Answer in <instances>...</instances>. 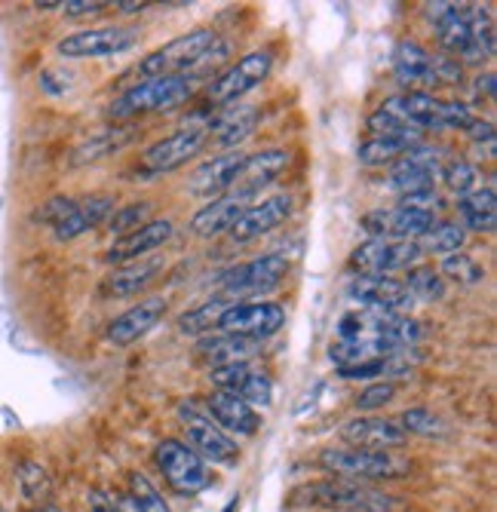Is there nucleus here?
<instances>
[{
    "label": "nucleus",
    "instance_id": "30",
    "mask_svg": "<svg viewBox=\"0 0 497 512\" xmlns=\"http://www.w3.org/2000/svg\"><path fill=\"white\" fill-rule=\"evenodd\" d=\"M461 218H464V230H479V234H494L497 227V197L494 188H476L473 194L461 197L458 203Z\"/></svg>",
    "mask_w": 497,
    "mask_h": 512
},
{
    "label": "nucleus",
    "instance_id": "26",
    "mask_svg": "<svg viewBox=\"0 0 497 512\" xmlns=\"http://www.w3.org/2000/svg\"><path fill=\"white\" fill-rule=\"evenodd\" d=\"M258 108L252 105H240L234 111H224L218 120L209 123V138L206 145H218V148H237L240 142H246V138L255 132L258 126Z\"/></svg>",
    "mask_w": 497,
    "mask_h": 512
},
{
    "label": "nucleus",
    "instance_id": "39",
    "mask_svg": "<svg viewBox=\"0 0 497 512\" xmlns=\"http://www.w3.org/2000/svg\"><path fill=\"white\" fill-rule=\"evenodd\" d=\"M129 497L139 512H172L169 503L160 497V491L151 485L145 473H129Z\"/></svg>",
    "mask_w": 497,
    "mask_h": 512
},
{
    "label": "nucleus",
    "instance_id": "50",
    "mask_svg": "<svg viewBox=\"0 0 497 512\" xmlns=\"http://www.w3.org/2000/svg\"><path fill=\"white\" fill-rule=\"evenodd\" d=\"M476 96H485V99H494V74H485V77H476Z\"/></svg>",
    "mask_w": 497,
    "mask_h": 512
},
{
    "label": "nucleus",
    "instance_id": "47",
    "mask_svg": "<svg viewBox=\"0 0 497 512\" xmlns=\"http://www.w3.org/2000/svg\"><path fill=\"white\" fill-rule=\"evenodd\" d=\"M464 80V68L458 59L451 56H433V83H461Z\"/></svg>",
    "mask_w": 497,
    "mask_h": 512
},
{
    "label": "nucleus",
    "instance_id": "32",
    "mask_svg": "<svg viewBox=\"0 0 497 512\" xmlns=\"http://www.w3.org/2000/svg\"><path fill=\"white\" fill-rule=\"evenodd\" d=\"M421 255H455L464 249L467 243V230L464 224H455V221H442V224H433L421 240H415Z\"/></svg>",
    "mask_w": 497,
    "mask_h": 512
},
{
    "label": "nucleus",
    "instance_id": "43",
    "mask_svg": "<svg viewBox=\"0 0 497 512\" xmlns=\"http://www.w3.org/2000/svg\"><path fill=\"white\" fill-rule=\"evenodd\" d=\"M243 402H249L252 408H267L270 402H274V384H270V378L264 375V371H255L252 368V375L246 378V384L240 387V393H237Z\"/></svg>",
    "mask_w": 497,
    "mask_h": 512
},
{
    "label": "nucleus",
    "instance_id": "42",
    "mask_svg": "<svg viewBox=\"0 0 497 512\" xmlns=\"http://www.w3.org/2000/svg\"><path fill=\"white\" fill-rule=\"evenodd\" d=\"M252 375V365L249 362H231V365H218L209 371V381L224 390V393H240V387L246 384V378Z\"/></svg>",
    "mask_w": 497,
    "mask_h": 512
},
{
    "label": "nucleus",
    "instance_id": "11",
    "mask_svg": "<svg viewBox=\"0 0 497 512\" xmlns=\"http://www.w3.org/2000/svg\"><path fill=\"white\" fill-rule=\"evenodd\" d=\"M289 273V261L283 255H261L252 258L240 267H234L231 273H224L221 279V298H249V295H261L270 292L274 286H280Z\"/></svg>",
    "mask_w": 497,
    "mask_h": 512
},
{
    "label": "nucleus",
    "instance_id": "51",
    "mask_svg": "<svg viewBox=\"0 0 497 512\" xmlns=\"http://www.w3.org/2000/svg\"><path fill=\"white\" fill-rule=\"evenodd\" d=\"M111 512H139V509H135L129 494H120V497H111Z\"/></svg>",
    "mask_w": 497,
    "mask_h": 512
},
{
    "label": "nucleus",
    "instance_id": "6",
    "mask_svg": "<svg viewBox=\"0 0 497 512\" xmlns=\"http://www.w3.org/2000/svg\"><path fill=\"white\" fill-rule=\"evenodd\" d=\"M270 68H274V56H270L267 50L246 53L237 65H231L228 71H221L209 83L206 105L209 108H228L231 102L243 99L246 92H252L255 86H261L270 77Z\"/></svg>",
    "mask_w": 497,
    "mask_h": 512
},
{
    "label": "nucleus",
    "instance_id": "5",
    "mask_svg": "<svg viewBox=\"0 0 497 512\" xmlns=\"http://www.w3.org/2000/svg\"><path fill=\"white\" fill-rule=\"evenodd\" d=\"M154 460H157V467H160L166 485L175 494L194 497V494H200L209 485V467H206V460L194 448H188L185 442L163 439L154 448Z\"/></svg>",
    "mask_w": 497,
    "mask_h": 512
},
{
    "label": "nucleus",
    "instance_id": "22",
    "mask_svg": "<svg viewBox=\"0 0 497 512\" xmlns=\"http://www.w3.org/2000/svg\"><path fill=\"white\" fill-rule=\"evenodd\" d=\"M243 160H246V154H240V151H228V154H218V157L206 160L203 166H197L191 172L188 191L194 197H218L221 191H231Z\"/></svg>",
    "mask_w": 497,
    "mask_h": 512
},
{
    "label": "nucleus",
    "instance_id": "17",
    "mask_svg": "<svg viewBox=\"0 0 497 512\" xmlns=\"http://www.w3.org/2000/svg\"><path fill=\"white\" fill-rule=\"evenodd\" d=\"M292 163V151L286 148H270V151H258V154H246L234 184H231V194L252 200L261 188H267L286 166Z\"/></svg>",
    "mask_w": 497,
    "mask_h": 512
},
{
    "label": "nucleus",
    "instance_id": "29",
    "mask_svg": "<svg viewBox=\"0 0 497 512\" xmlns=\"http://www.w3.org/2000/svg\"><path fill=\"white\" fill-rule=\"evenodd\" d=\"M129 138H132V129L129 126H108L102 129L99 135L93 138H86L83 145H77L68 157L71 166H89V163H96V160H105L108 154L120 151L123 145H129Z\"/></svg>",
    "mask_w": 497,
    "mask_h": 512
},
{
    "label": "nucleus",
    "instance_id": "9",
    "mask_svg": "<svg viewBox=\"0 0 497 512\" xmlns=\"http://www.w3.org/2000/svg\"><path fill=\"white\" fill-rule=\"evenodd\" d=\"M421 258L415 240H366L359 243L350 255V267L356 276H387L396 270H412Z\"/></svg>",
    "mask_w": 497,
    "mask_h": 512
},
{
    "label": "nucleus",
    "instance_id": "23",
    "mask_svg": "<svg viewBox=\"0 0 497 512\" xmlns=\"http://www.w3.org/2000/svg\"><path fill=\"white\" fill-rule=\"evenodd\" d=\"M249 209V200L237 197V194H224V197H215L209 206H203L194 218H191V230L203 240H212V237H221L228 234V230L237 224V218Z\"/></svg>",
    "mask_w": 497,
    "mask_h": 512
},
{
    "label": "nucleus",
    "instance_id": "24",
    "mask_svg": "<svg viewBox=\"0 0 497 512\" xmlns=\"http://www.w3.org/2000/svg\"><path fill=\"white\" fill-rule=\"evenodd\" d=\"M114 212V200L108 194H96V197H86L80 203L71 206V212L53 227L56 230V240L68 243V240H77L86 230H93L99 224H105Z\"/></svg>",
    "mask_w": 497,
    "mask_h": 512
},
{
    "label": "nucleus",
    "instance_id": "48",
    "mask_svg": "<svg viewBox=\"0 0 497 512\" xmlns=\"http://www.w3.org/2000/svg\"><path fill=\"white\" fill-rule=\"evenodd\" d=\"M114 4H105V0H62V13L71 19H86V16H99Z\"/></svg>",
    "mask_w": 497,
    "mask_h": 512
},
{
    "label": "nucleus",
    "instance_id": "18",
    "mask_svg": "<svg viewBox=\"0 0 497 512\" xmlns=\"http://www.w3.org/2000/svg\"><path fill=\"white\" fill-rule=\"evenodd\" d=\"M175 234V224L169 218H151L145 227L132 230V234L120 237L111 249H108V264H129V261H139L154 255L157 249H163Z\"/></svg>",
    "mask_w": 497,
    "mask_h": 512
},
{
    "label": "nucleus",
    "instance_id": "53",
    "mask_svg": "<svg viewBox=\"0 0 497 512\" xmlns=\"http://www.w3.org/2000/svg\"><path fill=\"white\" fill-rule=\"evenodd\" d=\"M34 512H62L59 506H53V503H47V506H37Z\"/></svg>",
    "mask_w": 497,
    "mask_h": 512
},
{
    "label": "nucleus",
    "instance_id": "46",
    "mask_svg": "<svg viewBox=\"0 0 497 512\" xmlns=\"http://www.w3.org/2000/svg\"><path fill=\"white\" fill-rule=\"evenodd\" d=\"M71 206H74V200H68V197H53V200H47V203H43V206L34 212V221L56 227V224L71 212Z\"/></svg>",
    "mask_w": 497,
    "mask_h": 512
},
{
    "label": "nucleus",
    "instance_id": "41",
    "mask_svg": "<svg viewBox=\"0 0 497 512\" xmlns=\"http://www.w3.org/2000/svg\"><path fill=\"white\" fill-rule=\"evenodd\" d=\"M442 273L448 279H455L458 286H479L482 279H485V270L464 252H455V255H448L442 261Z\"/></svg>",
    "mask_w": 497,
    "mask_h": 512
},
{
    "label": "nucleus",
    "instance_id": "27",
    "mask_svg": "<svg viewBox=\"0 0 497 512\" xmlns=\"http://www.w3.org/2000/svg\"><path fill=\"white\" fill-rule=\"evenodd\" d=\"M163 270V261L160 258H139V261H129V264H123L120 270H114L108 279H105V292L108 295H114V298H129V295H139V292H145L154 279H157V273Z\"/></svg>",
    "mask_w": 497,
    "mask_h": 512
},
{
    "label": "nucleus",
    "instance_id": "2",
    "mask_svg": "<svg viewBox=\"0 0 497 512\" xmlns=\"http://www.w3.org/2000/svg\"><path fill=\"white\" fill-rule=\"evenodd\" d=\"M292 503L335 509V512H393L396 509V500L390 494L375 491L363 482H350V479L310 482L292 494Z\"/></svg>",
    "mask_w": 497,
    "mask_h": 512
},
{
    "label": "nucleus",
    "instance_id": "15",
    "mask_svg": "<svg viewBox=\"0 0 497 512\" xmlns=\"http://www.w3.org/2000/svg\"><path fill=\"white\" fill-rule=\"evenodd\" d=\"M347 298L359 307H375L396 316H405L415 304L405 283L390 276H353L347 283Z\"/></svg>",
    "mask_w": 497,
    "mask_h": 512
},
{
    "label": "nucleus",
    "instance_id": "33",
    "mask_svg": "<svg viewBox=\"0 0 497 512\" xmlns=\"http://www.w3.org/2000/svg\"><path fill=\"white\" fill-rule=\"evenodd\" d=\"M412 145H421V142H412V138H396V135H372L369 142L359 145L356 160L363 166H384V163L399 160Z\"/></svg>",
    "mask_w": 497,
    "mask_h": 512
},
{
    "label": "nucleus",
    "instance_id": "35",
    "mask_svg": "<svg viewBox=\"0 0 497 512\" xmlns=\"http://www.w3.org/2000/svg\"><path fill=\"white\" fill-rule=\"evenodd\" d=\"M16 479H19V488H22V497L25 500L37 503V506H47L50 503V497H53V479H50L47 470L40 467V463H34V460L19 463Z\"/></svg>",
    "mask_w": 497,
    "mask_h": 512
},
{
    "label": "nucleus",
    "instance_id": "25",
    "mask_svg": "<svg viewBox=\"0 0 497 512\" xmlns=\"http://www.w3.org/2000/svg\"><path fill=\"white\" fill-rule=\"evenodd\" d=\"M393 77L402 86H433V56L418 40H399L393 46Z\"/></svg>",
    "mask_w": 497,
    "mask_h": 512
},
{
    "label": "nucleus",
    "instance_id": "40",
    "mask_svg": "<svg viewBox=\"0 0 497 512\" xmlns=\"http://www.w3.org/2000/svg\"><path fill=\"white\" fill-rule=\"evenodd\" d=\"M439 172H442V178H445V184H448V191H455L458 197H467V194L476 191V178H479V172H476V166H473L470 160H464V157L448 160Z\"/></svg>",
    "mask_w": 497,
    "mask_h": 512
},
{
    "label": "nucleus",
    "instance_id": "44",
    "mask_svg": "<svg viewBox=\"0 0 497 512\" xmlns=\"http://www.w3.org/2000/svg\"><path fill=\"white\" fill-rule=\"evenodd\" d=\"M393 396H396V384H390V381H378V384H369L363 393H359V396L353 399V405H356L359 411H375V408H381V405L393 402Z\"/></svg>",
    "mask_w": 497,
    "mask_h": 512
},
{
    "label": "nucleus",
    "instance_id": "13",
    "mask_svg": "<svg viewBox=\"0 0 497 512\" xmlns=\"http://www.w3.org/2000/svg\"><path fill=\"white\" fill-rule=\"evenodd\" d=\"M433 224H436L433 212L405 209V206L375 209L363 215V230L375 240H421Z\"/></svg>",
    "mask_w": 497,
    "mask_h": 512
},
{
    "label": "nucleus",
    "instance_id": "34",
    "mask_svg": "<svg viewBox=\"0 0 497 512\" xmlns=\"http://www.w3.org/2000/svg\"><path fill=\"white\" fill-rule=\"evenodd\" d=\"M228 307H231L228 298H209V301H203L200 307L188 310L182 319H178V332H182V335H191V338H200V335H206V332L215 329L218 319H221V313L228 310Z\"/></svg>",
    "mask_w": 497,
    "mask_h": 512
},
{
    "label": "nucleus",
    "instance_id": "8",
    "mask_svg": "<svg viewBox=\"0 0 497 512\" xmlns=\"http://www.w3.org/2000/svg\"><path fill=\"white\" fill-rule=\"evenodd\" d=\"M139 43V31L123 28V25H105V28H86L74 31L65 40H59V56L62 59H108L120 56Z\"/></svg>",
    "mask_w": 497,
    "mask_h": 512
},
{
    "label": "nucleus",
    "instance_id": "37",
    "mask_svg": "<svg viewBox=\"0 0 497 512\" xmlns=\"http://www.w3.org/2000/svg\"><path fill=\"white\" fill-rule=\"evenodd\" d=\"M405 436L415 433V436H424V439H442L448 436V427L442 424V417L427 411V408H409V411H402V417L396 421Z\"/></svg>",
    "mask_w": 497,
    "mask_h": 512
},
{
    "label": "nucleus",
    "instance_id": "49",
    "mask_svg": "<svg viewBox=\"0 0 497 512\" xmlns=\"http://www.w3.org/2000/svg\"><path fill=\"white\" fill-rule=\"evenodd\" d=\"M467 135L473 138L476 145H482V142L491 145V142H494V126H491L488 120H473V123L467 126Z\"/></svg>",
    "mask_w": 497,
    "mask_h": 512
},
{
    "label": "nucleus",
    "instance_id": "54",
    "mask_svg": "<svg viewBox=\"0 0 497 512\" xmlns=\"http://www.w3.org/2000/svg\"><path fill=\"white\" fill-rule=\"evenodd\" d=\"M237 503H240V500H234V503H231L228 509H224V512H234V509H237Z\"/></svg>",
    "mask_w": 497,
    "mask_h": 512
},
{
    "label": "nucleus",
    "instance_id": "1",
    "mask_svg": "<svg viewBox=\"0 0 497 512\" xmlns=\"http://www.w3.org/2000/svg\"><path fill=\"white\" fill-rule=\"evenodd\" d=\"M194 74H169V77H151L139 86L126 89L123 96L111 105V120H132L142 114L172 111L185 105L194 96Z\"/></svg>",
    "mask_w": 497,
    "mask_h": 512
},
{
    "label": "nucleus",
    "instance_id": "7",
    "mask_svg": "<svg viewBox=\"0 0 497 512\" xmlns=\"http://www.w3.org/2000/svg\"><path fill=\"white\" fill-rule=\"evenodd\" d=\"M206 138H209V123L185 126V129H178V132L160 138V142H154L142 154L139 172L142 175H163V172H172L178 166H185L191 157H197L206 148Z\"/></svg>",
    "mask_w": 497,
    "mask_h": 512
},
{
    "label": "nucleus",
    "instance_id": "36",
    "mask_svg": "<svg viewBox=\"0 0 497 512\" xmlns=\"http://www.w3.org/2000/svg\"><path fill=\"white\" fill-rule=\"evenodd\" d=\"M405 289H409L412 301L433 304L445 298V279L433 267H412L409 276H405Z\"/></svg>",
    "mask_w": 497,
    "mask_h": 512
},
{
    "label": "nucleus",
    "instance_id": "4",
    "mask_svg": "<svg viewBox=\"0 0 497 512\" xmlns=\"http://www.w3.org/2000/svg\"><path fill=\"white\" fill-rule=\"evenodd\" d=\"M320 467L335 479L350 482H375V479H399L409 463L390 451H366V448H323Z\"/></svg>",
    "mask_w": 497,
    "mask_h": 512
},
{
    "label": "nucleus",
    "instance_id": "3",
    "mask_svg": "<svg viewBox=\"0 0 497 512\" xmlns=\"http://www.w3.org/2000/svg\"><path fill=\"white\" fill-rule=\"evenodd\" d=\"M221 40L212 28H197V31H188L182 37L169 40L166 46H160V50H154L151 56H145L139 62V71L145 80L151 77H169V74H194L206 56L215 50Z\"/></svg>",
    "mask_w": 497,
    "mask_h": 512
},
{
    "label": "nucleus",
    "instance_id": "14",
    "mask_svg": "<svg viewBox=\"0 0 497 512\" xmlns=\"http://www.w3.org/2000/svg\"><path fill=\"white\" fill-rule=\"evenodd\" d=\"M442 169V151L427 148V145H412L399 160L390 175V188L399 191L402 197L433 191V178Z\"/></svg>",
    "mask_w": 497,
    "mask_h": 512
},
{
    "label": "nucleus",
    "instance_id": "12",
    "mask_svg": "<svg viewBox=\"0 0 497 512\" xmlns=\"http://www.w3.org/2000/svg\"><path fill=\"white\" fill-rule=\"evenodd\" d=\"M178 417H182V427H185V436L203 460H212V463H234L240 448H237V439L224 433L209 414L197 411V405H182L178 408Z\"/></svg>",
    "mask_w": 497,
    "mask_h": 512
},
{
    "label": "nucleus",
    "instance_id": "16",
    "mask_svg": "<svg viewBox=\"0 0 497 512\" xmlns=\"http://www.w3.org/2000/svg\"><path fill=\"white\" fill-rule=\"evenodd\" d=\"M292 209H295V203H292L289 194L261 200V203L249 206V209L237 218V224L228 230V234H231L234 243H252V240L270 234V230H277L280 224H286L289 215H292Z\"/></svg>",
    "mask_w": 497,
    "mask_h": 512
},
{
    "label": "nucleus",
    "instance_id": "20",
    "mask_svg": "<svg viewBox=\"0 0 497 512\" xmlns=\"http://www.w3.org/2000/svg\"><path fill=\"white\" fill-rule=\"evenodd\" d=\"M169 304L163 298H145L135 307H129L126 313H120L111 325H108V341L117 347H129L139 338H145L148 332H154L163 322Z\"/></svg>",
    "mask_w": 497,
    "mask_h": 512
},
{
    "label": "nucleus",
    "instance_id": "38",
    "mask_svg": "<svg viewBox=\"0 0 497 512\" xmlns=\"http://www.w3.org/2000/svg\"><path fill=\"white\" fill-rule=\"evenodd\" d=\"M151 212H154V206H151V203H126V206H120V209H114V212H111L108 227L114 230L117 240H120V237L132 234V230L145 227V224L151 221Z\"/></svg>",
    "mask_w": 497,
    "mask_h": 512
},
{
    "label": "nucleus",
    "instance_id": "19",
    "mask_svg": "<svg viewBox=\"0 0 497 512\" xmlns=\"http://www.w3.org/2000/svg\"><path fill=\"white\" fill-rule=\"evenodd\" d=\"M341 439L350 448H366V451H390L399 448L405 439V430L387 417H350L341 424Z\"/></svg>",
    "mask_w": 497,
    "mask_h": 512
},
{
    "label": "nucleus",
    "instance_id": "21",
    "mask_svg": "<svg viewBox=\"0 0 497 512\" xmlns=\"http://www.w3.org/2000/svg\"><path fill=\"white\" fill-rule=\"evenodd\" d=\"M206 411L228 436H255L261 427V414L237 393L215 390L212 396H206Z\"/></svg>",
    "mask_w": 497,
    "mask_h": 512
},
{
    "label": "nucleus",
    "instance_id": "52",
    "mask_svg": "<svg viewBox=\"0 0 497 512\" xmlns=\"http://www.w3.org/2000/svg\"><path fill=\"white\" fill-rule=\"evenodd\" d=\"M114 7H120L123 13H142L148 4H145V0H139V4H135V0H117V4Z\"/></svg>",
    "mask_w": 497,
    "mask_h": 512
},
{
    "label": "nucleus",
    "instance_id": "10",
    "mask_svg": "<svg viewBox=\"0 0 497 512\" xmlns=\"http://www.w3.org/2000/svg\"><path fill=\"white\" fill-rule=\"evenodd\" d=\"M286 325V310L274 301H258V304H231L221 313L218 329L224 335H237L249 341H264L274 338Z\"/></svg>",
    "mask_w": 497,
    "mask_h": 512
},
{
    "label": "nucleus",
    "instance_id": "28",
    "mask_svg": "<svg viewBox=\"0 0 497 512\" xmlns=\"http://www.w3.org/2000/svg\"><path fill=\"white\" fill-rule=\"evenodd\" d=\"M200 359L212 368L218 365H231V362H249L258 353V344L249 338H237V335H212L206 341H200L197 347Z\"/></svg>",
    "mask_w": 497,
    "mask_h": 512
},
{
    "label": "nucleus",
    "instance_id": "31",
    "mask_svg": "<svg viewBox=\"0 0 497 512\" xmlns=\"http://www.w3.org/2000/svg\"><path fill=\"white\" fill-rule=\"evenodd\" d=\"M399 114L409 120L415 129H439V114H442V102L424 89H409L405 96H393Z\"/></svg>",
    "mask_w": 497,
    "mask_h": 512
},
{
    "label": "nucleus",
    "instance_id": "55",
    "mask_svg": "<svg viewBox=\"0 0 497 512\" xmlns=\"http://www.w3.org/2000/svg\"><path fill=\"white\" fill-rule=\"evenodd\" d=\"M393 512H399V509H393Z\"/></svg>",
    "mask_w": 497,
    "mask_h": 512
},
{
    "label": "nucleus",
    "instance_id": "45",
    "mask_svg": "<svg viewBox=\"0 0 497 512\" xmlns=\"http://www.w3.org/2000/svg\"><path fill=\"white\" fill-rule=\"evenodd\" d=\"M473 111L464 102H442V114H439V129H467L473 123Z\"/></svg>",
    "mask_w": 497,
    "mask_h": 512
}]
</instances>
